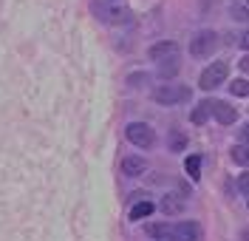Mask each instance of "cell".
<instances>
[{
    "mask_svg": "<svg viewBox=\"0 0 249 241\" xmlns=\"http://www.w3.org/2000/svg\"><path fill=\"white\" fill-rule=\"evenodd\" d=\"M153 102L156 105H164V108H170V105H181L187 102L193 91L187 88V85H178V82H161L159 88H153Z\"/></svg>",
    "mask_w": 249,
    "mask_h": 241,
    "instance_id": "obj_1",
    "label": "cell"
},
{
    "mask_svg": "<svg viewBox=\"0 0 249 241\" xmlns=\"http://www.w3.org/2000/svg\"><path fill=\"white\" fill-rule=\"evenodd\" d=\"M215 46H218V34L213 32V29H204V32H198L190 40V54H193L196 60H207V57L215 51Z\"/></svg>",
    "mask_w": 249,
    "mask_h": 241,
    "instance_id": "obj_2",
    "label": "cell"
},
{
    "mask_svg": "<svg viewBox=\"0 0 249 241\" xmlns=\"http://www.w3.org/2000/svg\"><path fill=\"white\" fill-rule=\"evenodd\" d=\"M227 74H230V65L224 63V60H218V63H210L207 68L201 71V77H198V85H201L204 91H213L218 88L221 82L227 80Z\"/></svg>",
    "mask_w": 249,
    "mask_h": 241,
    "instance_id": "obj_3",
    "label": "cell"
},
{
    "mask_svg": "<svg viewBox=\"0 0 249 241\" xmlns=\"http://www.w3.org/2000/svg\"><path fill=\"white\" fill-rule=\"evenodd\" d=\"M124 136H127V142H133L136 148H153L156 145V130L147 122H130L124 128Z\"/></svg>",
    "mask_w": 249,
    "mask_h": 241,
    "instance_id": "obj_4",
    "label": "cell"
},
{
    "mask_svg": "<svg viewBox=\"0 0 249 241\" xmlns=\"http://www.w3.org/2000/svg\"><path fill=\"white\" fill-rule=\"evenodd\" d=\"M147 57L156 60V63L173 60V57H178V43H176V40H161V43H153V46L147 48Z\"/></svg>",
    "mask_w": 249,
    "mask_h": 241,
    "instance_id": "obj_5",
    "label": "cell"
},
{
    "mask_svg": "<svg viewBox=\"0 0 249 241\" xmlns=\"http://www.w3.org/2000/svg\"><path fill=\"white\" fill-rule=\"evenodd\" d=\"M96 12H99V17L105 20V23H130V12L124 9V6H113V3H105V6H93Z\"/></svg>",
    "mask_w": 249,
    "mask_h": 241,
    "instance_id": "obj_6",
    "label": "cell"
},
{
    "mask_svg": "<svg viewBox=\"0 0 249 241\" xmlns=\"http://www.w3.org/2000/svg\"><path fill=\"white\" fill-rule=\"evenodd\" d=\"M147 236L153 241H181L178 224H147Z\"/></svg>",
    "mask_w": 249,
    "mask_h": 241,
    "instance_id": "obj_7",
    "label": "cell"
},
{
    "mask_svg": "<svg viewBox=\"0 0 249 241\" xmlns=\"http://www.w3.org/2000/svg\"><path fill=\"white\" fill-rule=\"evenodd\" d=\"M213 111H215V99H201V102L193 108V113H190V122H193V125H204V122L213 116Z\"/></svg>",
    "mask_w": 249,
    "mask_h": 241,
    "instance_id": "obj_8",
    "label": "cell"
},
{
    "mask_svg": "<svg viewBox=\"0 0 249 241\" xmlns=\"http://www.w3.org/2000/svg\"><path fill=\"white\" fill-rule=\"evenodd\" d=\"M213 116L218 119V125H235L238 111H235L230 102H221V99H215V111H213Z\"/></svg>",
    "mask_w": 249,
    "mask_h": 241,
    "instance_id": "obj_9",
    "label": "cell"
},
{
    "mask_svg": "<svg viewBox=\"0 0 249 241\" xmlns=\"http://www.w3.org/2000/svg\"><path fill=\"white\" fill-rule=\"evenodd\" d=\"M122 173L124 176H142V173H147V162L142 159V156H124L122 162Z\"/></svg>",
    "mask_w": 249,
    "mask_h": 241,
    "instance_id": "obj_10",
    "label": "cell"
},
{
    "mask_svg": "<svg viewBox=\"0 0 249 241\" xmlns=\"http://www.w3.org/2000/svg\"><path fill=\"white\" fill-rule=\"evenodd\" d=\"M178 233H181V241H201V230L196 222H178Z\"/></svg>",
    "mask_w": 249,
    "mask_h": 241,
    "instance_id": "obj_11",
    "label": "cell"
},
{
    "mask_svg": "<svg viewBox=\"0 0 249 241\" xmlns=\"http://www.w3.org/2000/svg\"><path fill=\"white\" fill-rule=\"evenodd\" d=\"M178 57H173V60H164V63H159V77L161 80H170V77H176L178 74Z\"/></svg>",
    "mask_w": 249,
    "mask_h": 241,
    "instance_id": "obj_12",
    "label": "cell"
},
{
    "mask_svg": "<svg viewBox=\"0 0 249 241\" xmlns=\"http://www.w3.org/2000/svg\"><path fill=\"white\" fill-rule=\"evenodd\" d=\"M161 210H164V213H167V216H178V213H181V210H184V202H181V199H176V196H164V202H161Z\"/></svg>",
    "mask_w": 249,
    "mask_h": 241,
    "instance_id": "obj_13",
    "label": "cell"
},
{
    "mask_svg": "<svg viewBox=\"0 0 249 241\" xmlns=\"http://www.w3.org/2000/svg\"><path fill=\"white\" fill-rule=\"evenodd\" d=\"M184 170H187V176L190 179L198 182V176H201V156H198V153H196V156H187L184 159Z\"/></svg>",
    "mask_w": 249,
    "mask_h": 241,
    "instance_id": "obj_14",
    "label": "cell"
},
{
    "mask_svg": "<svg viewBox=\"0 0 249 241\" xmlns=\"http://www.w3.org/2000/svg\"><path fill=\"white\" fill-rule=\"evenodd\" d=\"M153 210H156V207H153V202H139V204H133V207H130V219H133V222H139V219H147Z\"/></svg>",
    "mask_w": 249,
    "mask_h": 241,
    "instance_id": "obj_15",
    "label": "cell"
},
{
    "mask_svg": "<svg viewBox=\"0 0 249 241\" xmlns=\"http://www.w3.org/2000/svg\"><path fill=\"white\" fill-rule=\"evenodd\" d=\"M232 162L241 167H249V145H235L232 148Z\"/></svg>",
    "mask_w": 249,
    "mask_h": 241,
    "instance_id": "obj_16",
    "label": "cell"
},
{
    "mask_svg": "<svg viewBox=\"0 0 249 241\" xmlns=\"http://www.w3.org/2000/svg\"><path fill=\"white\" fill-rule=\"evenodd\" d=\"M230 91H232L235 96H247L249 94V80H244V77L232 80V82H230Z\"/></svg>",
    "mask_w": 249,
    "mask_h": 241,
    "instance_id": "obj_17",
    "label": "cell"
},
{
    "mask_svg": "<svg viewBox=\"0 0 249 241\" xmlns=\"http://www.w3.org/2000/svg\"><path fill=\"white\" fill-rule=\"evenodd\" d=\"M167 145H170V150H184L187 139L178 133V130H170V136H167Z\"/></svg>",
    "mask_w": 249,
    "mask_h": 241,
    "instance_id": "obj_18",
    "label": "cell"
},
{
    "mask_svg": "<svg viewBox=\"0 0 249 241\" xmlns=\"http://www.w3.org/2000/svg\"><path fill=\"white\" fill-rule=\"evenodd\" d=\"M232 20L249 23V9H247V6H232Z\"/></svg>",
    "mask_w": 249,
    "mask_h": 241,
    "instance_id": "obj_19",
    "label": "cell"
},
{
    "mask_svg": "<svg viewBox=\"0 0 249 241\" xmlns=\"http://www.w3.org/2000/svg\"><path fill=\"white\" fill-rule=\"evenodd\" d=\"M238 187H241V193L249 199V173H241V179H238Z\"/></svg>",
    "mask_w": 249,
    "mask_h": 241,
    "instance_id": "obj_20",
    "label": "cell"
},
{
    "mask_svg": "<svg viewBox=\"0 0 249 241\" xmlns=\"http://www.w3.org/2000/svg\"><path fill=\"white\" fill-rule=\"evenodd\" d=\"M241 48H244V51H249V32L241 34Z\"/></svg>",
    "mask_w": 249,
    "mask_h": 241,
    "instance_id": "obj_21",
    "label": "cell"
},
{
    "mask_svg": "<svg viewBox=\"0 0 249 241\" xmlns=\"http://www.w3.org/2000/svg\"><path fill=\"white\" fill-rule=\"evenodd\" d=\"M241 139H244V142H249V122L241 128Z\"/></svg>",
    "mask_w": 249,
    "mask_h": 241,
    "instance_id": "obj_22",
    "label": "cell"
},
{
    "mask_svg": "<svg viewBox=\"0 0 249 241\" xmlns=\"http://www.w3.org/2000/svg\"><path fill=\"white\" fill-rule=\"evenodd\" d=\"M108 3H116V0H108Z\"/></svg>",
    "mask_w": 249,
    "mask_h": 241,
    "instance_id": "obj_23",
    "label": "cell"
},
{
    "mask_svg": "<svg viewBox=\"0 0 249 241\" xmlns=\"http://www.w3.org/2000/svg\"><path fill=\"white\" fill-rule=\"evenodd\" d=\"M247 204H249V199H247Z\"/></svg>",
    "mask_w": 249,
    "mask_h": 241,
    "instance_id": "obj_24",
    "label": "cell"
}]
</instances>
